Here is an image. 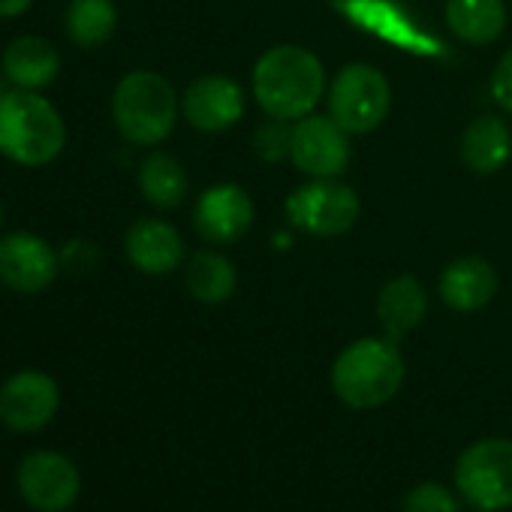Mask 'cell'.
<instances>
[{"label":"cell","mask_w":512,"mask_h":512,"mask_svg":"<svg viewBox=\"0 0 512 512\" xmlns=\"http://www.w3.org/2000/svg\"><path fill=\"white\" fill-rule=\"evenodd\" d=\"M253 148L263 160L269 163H278L284 157H290V148H293V127L281 118H272V124H263L253 136Z\"/></svg>","instance_id":"cell-24"},{"label":"cell","mask_w":512,"mask_h":512,"mask_svg":"<svg viewBox=\"0 0 512 512\" xmlns=\"http://www.w3.org/2000/svg\"><path fill=\"white\" fill-rule=\"evenodd\" d=\"M359 196L338 178H314L287 199V217L296 229L320 238L347 232L359 220Z\"/></svg>","instance_id":"cell-7"},{"label":"cell","mask_w":512,"mask_h":512,"mask_svg":"<svg viewBox=\"0 0 512 512\" xmlns=\"http://www.w3.org/2000/svg\"><path fill=\"white\" fill-rule=\"evenodd\" d=\"M491 94L494 100L512 112V49L500 58V64L494 67V76H491Z\"/></svg>","instance_id":"cell-25"},{"label":"cell","mask_w":512,"mask_h":512,"mask_svg":"<svg viewBox=\"0 0 512 512\" xmlns=\"http://www.w3.org/2000/svg\"><path fill=\"white\" fill-rule=\"evenodd\" d=\"M392 91L386 76L368 64H350L329 91V115L347 133H371L389 115Z\"/></svg>","instance_id":"cell-6"},{"label":"cell","mask_w":512,"mask_h":512,"mask_svg":"<svg viewBox=\"0 0 512 512\" xmlns=\"http://www.w3.org/2000/svg\"><path fill=\"white\" fill-rule=\"evenodd\" d=\"M401 512H461V494L440 482H419L404 494Z\"/></svg>","instance_id":"cell-23"},{"label":"cell","mask_w":512,"mask_h":512,"mask_svg":"<svg viewBox=\"0 0 512 512\" xmlns=\"http://www.w3.org/2000/svg\"><path fill=\"white\" fill-rule=\"evenodd\" d=\"M67 148L64 115L43 91L10 88L0 97V154L25 169L55 163Z\"/></svg>","instance_id":"cell-1"},{"label":"cell","mask_w":512,"mask_h":512,"mask_svg":"<svg viewBox=\"0 0 512 512\" xmlns=\"http://www.w3.org/2000/svg\"><path fill=\"white\" fill-rule=\"evenodd\" d=\"M440 299L461 314L485 308L497 293V275L494 269L479 260V256H461L449 263L440 275Z\"/></svg>","instance_id":"cell-16"},{"label":"cell","mask_w":512,"mask_h":512,"mask_svg":"<svg viewBox=\"0 0 512 512\" xmlns=\"http://www.w3.org/2000/svg\"><path fill=\"white\" fill-rule=\"evenodd\" d=\"M0 223H4V205H0Z\"/></svg>","instance_id":"cell-28"},{"label":"cell","mask_w":512,"mask_h":512,"mask_svg":"<svg viewBox=\"0 0 512 512\" xmlns=\"http://www.w3.org/2000/svg\"><path fill=\"white\" fill-rule=\"evenodd\" d=\"M124 250L130 266L142 275H169L184 260V241L178 229L157 217L136 220L124 235Z\"/></svg>","instance_id":"cell-14"},{"label":"cell","mask_w":512,"mask_h":512,"mask_svg":"<svg viewBox=\"0 0 512 512\" xmlns=\"http://www.w3.org/2000/svg\"><path fill=\"white\" fill-rule=\"evenodd\" d=\"M61 404V389L46 371H19L0 386V422L10 431L46 428Z\"/></svg>","instance_id":"cell-10"},{"label":"cell","mask_w":512,"mask_h":512,"mask_svg":"<svg viewBox=\"0 0 512 512\" xmlns=\"http://www.w3.org/2000/svg\"><path fill=\"white\" fill-rule=\"evenodd\" d=\"M446 25L458 40L470 46H488L506 28V7L503 0H449Z\"/></svg>","instance_id":"cell-19"},{"label":"cell","mask_w":512,"mask_h":512,"mask_svg":"<svg viewBox=\"0 0 512 512\" xmlns=\"http://www.w3.org/2000/svg\"><path fill=\"white\" fill-rule=\"evenodd\" d=\"M455 491L476 512L512 509V440L482 437L455 461Z\"/></svg>","instance_id":"cell-5"},{"label":"cell","mask_w":512,"mask_h":512,"mask_svg":"<svg viewBox=\"0 0 512 512\" xmlns=\"http://www.w3.org/2000/svg\"><path fill=\"white\" fill-rule=\"evenodd\" d=\"M184 281H187L190 296L199 299V302H205V305L226 302L235 293V287H238L235 266L226 260V256H220L214 250H202V253L190 256Z\"/></svg>","instance_id":"cell-21"},{"label":"cell","mask_w":512,"mask_h":512,"mask_svg":"<svg viewBox=\"0 0 512 512\" xmlns=\"http://www.w3.org/2000/svg\"><path fill=\"white\" fill-rule=\"evenodd\" d=\"M10 91V82H7V76H4V70H0V97H4Z\"/></svg>","instance_id":"cell-27"},{"label":"cell","mask_w":512,"mask_h":512,"mask_svg":"<svg viewBox=\"0 0 512 512\" xmlns=\"http://www.w3.org/2000/svg\"><path fill=\"white\" fill-rule=\"evenodd\" d=\"M512 154V133L500 118H476L461 136V160L470 172L491 175L497 172Z\"/></svg>","instance_id":"cell-18"},{"label":"cell","mask_w":512,"mask_h":512,"mask_svg":"<svg viewBox=\"0 0 512 512\" xmlns=\"http://www.w3.org/2000/svg\"><path fill=\"white\" fill-rule=\"evenodd\" d=\"M350 133L341 130L332 115H305L293 127V163L311 178H335L350 163Z\"/></svg>","instance_id":"cell-11"},{"label":"cell","mask_w":512,"mask_h":512,"mask_svg":"<svg viewBox=\"0 0 512 512\" xmlns=\"http://www.w3.org/2000/svg\"><path fill=\"white\" fill-rule=\"evenodd\" d=\"M112 118L127 142L160 145L178 118L175 88L154 70H133L115 85Z\"/></svg>","instance_id":"cell-4"},{"label":"cell","mask_w":512,"mask_h":512,"mask_svg":"<svg viewBox=\"0 0 512 512\" xmlns=\"http://www.w3.org/2000/svg\"><path fill=\"white\" fill-rule=\"evenodd\" d=\"M61 253L37 232L19 229L0 238V287L22 296L49 290L61 275Z\"/></svg>","instance_id":"cell-8"},{"label":"cell","mask_w":512,"mask_h":512,"mask_svg":"<svg viewBox=\"0 0 512 512\" xmlns=\"http://www.w3.org/2000/svg\"><path fill=\"white\" fill-rule=\"evenodd\" d=\"M22 497L40 512H64L76 503L82 479L76 464L52 449H40L22 458L16 473Z\"/></svg>","instance_id":"cell-9"},{"label":"cell","mask_w":512,"mask_h":512,"mask_svg":"<svg viewBox=\"0 0 512 512\" xmlns=\"http://www.w3.org/2000/svg\"><path fill=\"white\" fill-rule=\"evenodd\" d=\"M323 88V64L302 46H275L253 67V97L281 121H302L311 115Z\"/></svg>","instance_id":"cell-2"},{"label":"cell","mask_w":512,"mask_h":512,"mask_svg":"<svg viewBox=\"0 0 512 512\" xmlns=\"http://www.w3.org/2000/svg\"><path fill=\"white\" fill-rule=\"evenodd\" d=\"M425 314H428V296L416 278L401 275L380 290L377 317H380V326L392 344L404 341L425 320Z\"/></svg>","instance_id":"cell-17"},{"label":"cell","mask_w":512,"mask_h":512,"mask_svg":"<svg viewBox=\"0 0 512 512\" xmlns=\"http://www.w3.org/2000/svg\"><path fill=\"white\" fill-rule=\"evenodd\" d=\"M118 7L115 0H70L64 13V31L79 49H100L115 37Z\"/></svg>","instance_id":"cell-20"},{"label":"cell","mask_w":512,"mask_h":512,"mask_svg":"<svg viewBox=\"0 0 512 512\" xmlns=\"http://www.w3.org/2000/svg\"><path fill=\"white\" fill-rule=\"evenodd\" d=\"M187 172L184 166L163 151H154L139 166V190L154 208H175L187 196Z\"/></svg>","instance_id":"cell-22"},{"label":"cell","mask_w":512,"mask_h":512,"mask_svg":"<svg viewBox=\"0 0 512 512\" xmlns=\"http://www.w3.org/2000/svg\"><path fill=\"white\" fill-rule=\"evenodd\" d=\"M0 70H4L10 88L46 91L61 76V52L52 40L25 34L7 43L4 58H0Z\"/></svg>","instance_id":"cell-15"},{"label":"cell","mask_w":512,"mask_h":512,"mask_svg":"<svg viewBox=\"0 0 512 512\" xmlns=\"http://www.w3.org/2000/svg\"><path fill=\"white\" fill-rule=\"evenodd\" d=\"M34 4H37V0H0V19H19Z\"/></svg>","instance_id":"cell-26"},{"label":"cell","mask_w":512,"mask_h":512,"mask_svg":"<svg viewBox=\"0 0 512 512\" xmlns=\"http://www.w3.org/2000/svg\"><path fill=\"white\" fill-rule=\"evenodd\" d=\"M404 359L389 338L353 341L332 365V389L353 410L389 404L404 383Z\"/></svg>","instance_id":"cell-3"},{"label":"cell","mask_w":512,"mask_h":512,"mask_svg":"<svg viewBox=\"0 0 512 512\" xmlns=\"http://www.w3.org/2000/svg\"><path fill=\"white\" fill-rule=\"evenodd\" d=\"M253 223V202L235 184L208 187L193 208V226L208 244H235Z\"/></svg>","instance_id":"cell-12"},{"label":"cell","mask_w":512,"mask_h":512,"mask_svg":"<svg viewBox=\"0 0 512 512\" xmlns=\"http://www.w3.org/2000/svg\"><path fill=\"white\" fill-rule=\"evenodd\" d=\"M181 112L196 130L220 133L238 124V118L244 115V94L229 76H202L187 88Z\"/></svg>","instance_id":"cell-13"}]
</instances>
